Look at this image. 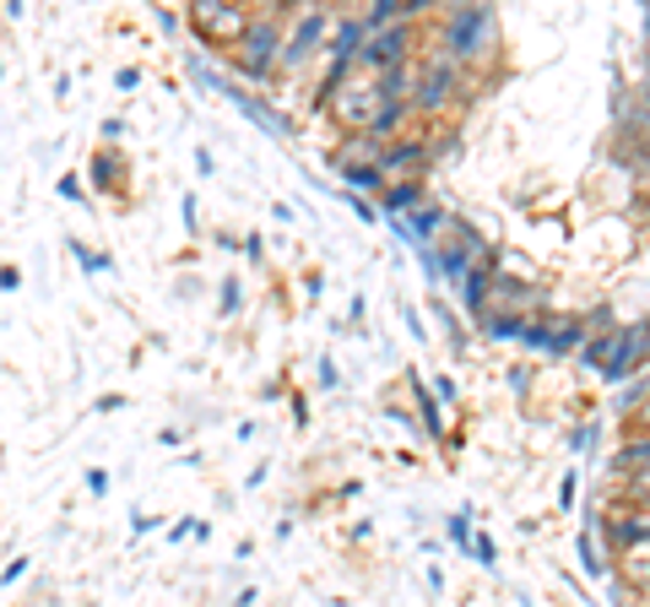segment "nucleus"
I'll return each instance as SVG.
<instances>
[{
    "label": "nucleus",
    "instance_id": "nucleus-1",
    "mask_svg": "<svg viewBox=\"0 0 650 607\" xmlns=\"http://www.w3.org/2000/svg\"><path fill=\"white\" fill-rule=\"evenodd\" d=\"M191 28L201 39H212V44H239L245 28H250V11L245 6H195Z\"/></svg>",
    "mask_w": 650,
    "mask_h": 607
},
{
    "label": "nucleus",
    "instance_id": "nucleus-2",
    "mask_svg": "<svg viewBox=\"0 0 650 607\" xmlns=\"http://www.w3.org/2000/svg\"><path fill=\"white\" fill-rule=\"evenodd\" d=\"M488 33V11L483 6H461L451 17V44H455V55H472V44Z\"/></svg>",
    "mask_w": 650,
    "mask_h": 607
},
{
    "label": "nucleus",
    "instance_id": "nucleus-3",
    "mask_svg": "<svg viewBox=\"0 0 650 607\" xmlns=\"http://www.w3.org/2000/svg\"><path fill=\"white\" fill-rule=\"evenodd\" d=\"M245 33H250V39H245V66L266 71V66H271V50H277V22L266 17V22H250Z\"/></svg>",
    "mask_w": 650,
    "mask_h": 607
},
{
    "label": "nucleus",
    "instance_id": "nucleus-4",
    "mask_svg": "<svg viewBox=\"0 0 650 607\" xmlns=\"http://www.w3.org/2000/svg\"><path fill=\"white\" fill-rule=\"evenodd\" d=\"M646 347H650V326H635L629 337L618 342V358H607V375L618 380V375H629L640 358H646Z\"/></svg>",
    "mask_w": 650,
    "mask_h": 607
},
{
    "label": "nucleus",
    "instance_id": "nucleus-5",
    "mask_svg": "<svg viewBox=\"0 0 650 607\" xmlns=\"http://www.w3.org/2000/svg\"><path fill=\"white\" fill-rule=\"evenodd\" d=\"M451 87H455V61H440L434 76H429V87H423V109H440L451 98Z\"/></svg>",
    "mask_w": 650,
    "mask_h": 607
},
{
    "label": "nucleus",
    "instance_id": "nucleus-6",
    "mask_svg": "<svg viewBox=\"0 0 650 607\" xmlns=\"http://www.w3.org/2000/svg\"><path fill=\"white\" fill-rule=\"evenodd\" d=\"M401 44H407V33L396 28V33H386V39L369 50V61H375V66H396V61H401Z\"/></svg>",
    "mask_w": 650,
    "mask_h": 607
},
{
    "label": "nucleus",
    "instance_id": "nucleus-7",
    "mask_svg": "<svg viewBox=\"0 0 650 607\" xmlns=\"http://www.w3.org/2000/svg\"><path fill=\"white\" fill-rule=\"evenodd\" d=\"M321 33H325V17H310V22H304V33L293 39V50H288V55H293V61H304V55H310V44H315Z\"/></svg>",
    "mask_w": 650,
    "mask_h": 607
},
{
    "label": "nucleus",
    "instance_id": "nucleus-8",
    "mask_svg": "<svg viewBox=\"0 0 650 607\" xmlns=\"http://www.w3.org/2000/svg\"><path fill=\"white\" fill-rule=\"evenodd\" d=\"M418 202V185H396V191H390V206H412Z\"/></svg>",
    "mask_w": 650,
    "mask_h": 607
},
{
    "label": "nucleus",
    "instance_id": "nucleus-9",
    "mask_svg": "<svg viewBox=\"0 0 650 607\" xmlns=\"http://www.w3.org/2000/svg\"><path fill=\"white\" fill-rule=\"evenodd\" d=\"M640 462H650V445H635V451H624V467H640Z\"/></svg>",
    "mask_w": 650,
    "mask_h": 607
},
{
    "label": "nucleus",
    "instance_id": "nucleus-10",
    "mask_svg": "<svg viewBox=\"0 0 650 607\" xmlns=\"http://www.w3.org/2000/svg\"><path fill=\"white\" fill-rule=\"evenodd\" d=\"M646 418H650V407H646Z\"/></svg>",
    "mask_w": 650,
    "mask_h": 607
}]
</instances>
